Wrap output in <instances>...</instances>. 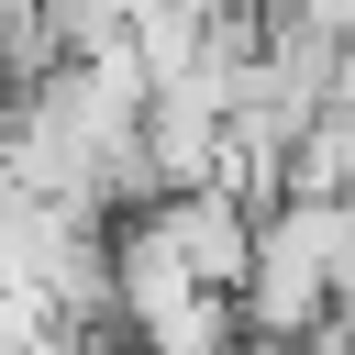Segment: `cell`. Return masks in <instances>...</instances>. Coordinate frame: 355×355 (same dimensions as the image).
I'll return each instance as SVG.
<instances>
[{
    "instance_id": "1",
    "label": "cell",
    "mask_w": 355,
    "mask_h": 355,
    "mask_svg": "<svg viewBox=\"0 0 355 355\" xmlns=\"http://www.w3.org/2000/svg\"><path fill=\"white\" fill-rule=\"evenodd\" d=\"M67 355H144V344H133V333H78Z\"/></svg>"
},
{
    "instance_id": "2",
    "label": "cell",
    "mask_w": 355,
    "mask_h": 355,
    "mask_svg": "<svg viewBox=\"0 0 355 355\" xmlns=\"http://www.w3.org/2000/svg\"><path fill=\"white\" fill-rule=\"evenodd\" d=\"M22 355H67V344H22Z\"/></svg>"
}]
</instances>
